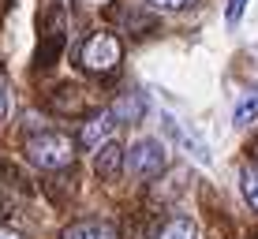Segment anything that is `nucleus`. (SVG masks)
Instances as JSON below:
<instances>
[{
  "label": "nucleus",
  "instance_id": "f257e3e1",
  "mask_svg": "<svg viewBox=\"0 0 258 239\" xmlns=\"http://www.w3.org/2000/svg\"><path fill=\"white\" fill-rule=\"evenodd\" d=\"M23 153L41 172H60L75 161V138L64 135V131H34L23 142Z\"/></svg>",
  "mask_w": 258,
  "mask_h": 239
},
{
  "label": "nucleus",
  "instance_id": "f03ea898",
  "mask_svg": "<svg viewBox=\"0 0 258 239\" xmlns=\"http://www.w3.org/2000/svg\"><path fill=\"white\" fill-rule=\"evenodd\" d=\"M120 60H123V45H120L116 34H109V30H94L75 52V64L86 75H109L120 67Z\"/></svg>",
  "mask_w": 258,
  "mask_h": 239
},
{
  "label": "nucleus",
  "instance_id": "7ed1b4c3",
  "mask_svg": "<svg viewBox=\"0 0 258 239\" xmlns=\"http://www.w3.org/2000/svg\"><path fill=\"white\" fill-rule=\"evenodd\" d=\"M168 165V153L157 138H139L135 146L127 149V172L135 180H157Z\"/></svg>",
  "mask_w": 258,
  "mask_h": 239
},
{
  "label": "nucleus",
  "instance_id": "20e7f679",
  "mask_svg": "<svg viewBox=\"0 0 258 239\" xmlns=\"http://www.w3.org/2000/svg\"><path fill=\"white\" fill-rule=\"evenodd\" d=\"M123 165H127V153H123V146L116 142V138H109V142L97 146V153H94V172L101 176L105 183H116V176L123 172Z\"/></svg>",
  "mask_w": 258,
  "mask_h": 239
},
{
  "label": "nucleus",
  "instance_id": "39448f33",
  "mask_svg": "<svg viewBox=\"0 0 258 239\" xmlns=\"http://www.w3.org/2000/svg\"><path fill=\"white\" fill-rule=\"evenodd\" d=\"M60 239H120L116 235V224L112 220H101V217H86V220H75L68 224Z\"/></svg>",
  "mask_w": 258,
  "mask_h": 239
},
{
  "label": "nucleus",
  "instance_id": "423d86ee",
  "mask_svg": "<svg viewBox=\"0 0 258 239\" xmlns=\"http://www.w3.org/2000/svg\"><path fill=\"white\" fill-rule=\"evenodd\" d=\"M112 123H116L112 109H109V112H97L94 120H86V123H83V131H79V142H83L86 149H94V146L109 142V131H112Z\"/></svg>",
  "mask_w": 258,
  "mask_h": 239
},
{
  "label": "nucleus",
  "instance_id": "0eeeda50",
  "mask_svg": "<svg viewBox=\"0 0 258 239\" xmlns=\"http://www.w3.org/2000/svg\"><path fill=\"white\" fill-rule=\"evenodd\" d=\"M112 116H116V123H139L146 116V97L142 94H123L120 101L112 105Z\"/></svg>",
  "mask_w": 258,
  "mask_h": 239
},
{
  "label": "nucleus",
  "instance_id": "6e6552de",
  "mask_svg": "<svg viewBox=\"0 0 258 239\" xmlns=\"http://www.w3.org/2000/svg\"><path fill=\"white\" fill-rule=\"evenodd\" d=\"M239 191H243V198H247V206L258 213V161L254 165H243L239 168Z\"/></svg>",
  "mask_w": 258,
  "mask_h": 239
},
{
  "label": "nucleus",
  "instance_id": "1a4fd4ad",
  "mask_svg": "<svg viewBox=\"0 0 258 239\" xmlns=\"http://www.w3.org/2000/svg\"><path fill=\"white\" fill-rule=\"evenodd\" d=\"M161 239H199V228H195V220H187V217H172L165 224Z\"/></svg>",
  "mask_w": 258,
  "mask_h": 239
},
{
  "label": "nucleus",
  "instance_id": "9d476101",
  "mask_svg": "<svg viewBox=\"0 0 258 239\" xmlns=\"http://www.w3.org/2000/svg\"><path fill=\"white\" fill-rule=\"evenodd\" d=\"M254 116H258V90H247L243 97H239V105H236V123L247 127Z\"/></svg>",
  "mask_w": 258,
  "mask_h": 239
},
{
  "label": "nucleus",
  "instance_id": "9b49d317",
  "mask_svg": "<svg viewBox=\"0 0 258 239\" xmlns=\"http://www.w3.org/2000/svg\"><path fill=\"white\" fill-rule=\"evenodd\" d=\"M109 15H112V19H116V23H123V26H127V30H139V26H150V19H146V12H142V15H131L127 8H120V4L112 8Z\"/></svg>",
  "mask_w": 258,
  "mask_h": 239
},
{
  "label": "nucleus",
  "instance_id": "f8f14e48",
  "mask_svg": "<svg viewBox=\"0 0 258 239\" xmlns=\"http://www.w3.org/2000/svg\"><path fill=\"white\" fill-rule=\"evenodd\" d=\"M243 8H247V0H228V4H225V26H228V30H236V26H239Z\"/></svg>",
  "mask_w": 258,
  "mask_h": 239
},
{
  "label": "nucleus",
  "instance_id": "ddd939ff",
  "mask_svg": "<svg viewBox=\"0 0 258 239\" xmlns=\"http://www.w3.org/2000/svg\"><path fill=\"white\" fill-rule=\"evenodd\" d=\"M199 0H146V8L154 12H183V8H195Z\"/></svg>",
  "mask_w": 258,
  "mask_h": 239
},
{
  "label": "nucleus",
  "instance_id": "4468645a",
  "mask_svg": "<svg viewBox=\"0 0 258 239\" xmlns=\"http://www.w3.org/2000/svg\"><path fill=\"white\" fill-rule=\"evenodd\" d=\"M8 101H12V90H8V78H4V71H0V120L8 116Z\"/></svg>",
  "mask_w": 258,
  "mask_h": 239
},
{
  "label": "nucleus",
  "instance_id": "2eb2a0df",
  "mask_svg": "<svg viewBox=\"0 0 258 239\" xmlns=\"http://www.w3.org/2000/svg\"><path fill=\"white\" fill-rule=\"evenodd\" d=\"M0 239H23L19 232H12V228H0Z\"/></svg>",
  "mask_w": 258,
  "mask_h": 239
}]
</instances>
